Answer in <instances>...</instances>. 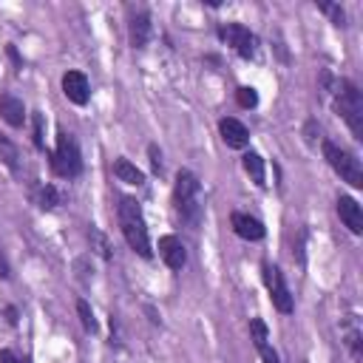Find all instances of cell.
Instances as JSON below:
<instances>
[{"label": "cell", "mask_w": 363, "mask_h": 363, "mask_svg": "<svg viewBox=\"0 0 363 363\" xmlns=\"http://www.w3.org/2000/svg\"><path fill=\"white\" fill-rule=\"evenodd\" d=\"M323 85L332 96V105L335 111L340 113V119L349 125L352 136L357 142H363V94L360 88L352 82V79H343V77H332L329 71H323Z\"/></svg>", "instance_id": "obj_1"}, {"label": "cell", "mask_w": 363, "mask_h": 363, "mask_svg": "<svg viewBox=\"0 0 363 363\" xmlns=\"http://www.w3.org/2000/svg\"><path fill=\"white\" fill-rule=\"evenodd\" d=\"M173 207H176L179 218L187 227L199 230L201 216H204V196H201L199 176L193 170H187V167H182L176 173V182H173Z\"/></svg>", "instance_id": "obj_2"}, {"label": "cell", "mask_w": 363, "mask_h": 363, "mask_svg": "<svg viewBox=\"0 0 363 363\" xmlns=\"http://www.w3.org/2000/svg\"><path fill=\"white\" fill-rule=\"evenodd\" d=\"M116 218H119V227H122V235L128 241V247L142 255V258H150L153 250H150V238H147V224H145V216H142V207L136 199L130 196H122L119 204H116Z\"/></svg>", "instance_id": "obj_3"}, {"label": "cell", "mask_w": 363, "mask_h": 363, "mask_svg": "<svg viewBox=\"0 0 363 363\" xmlns=\"http://www.w3.org/2000/svg\"><path fill=\"white\" fill-rule=\"evenodd\" d=\"M320 147H323V159L329 162V167H332L346 184H352L354 190H360V187H363V167H360V159L352 156L346 147L335 145L332 139H323Z\"/></svg>", "instance_id": "obj_4"}, {"label": "cell", "mask_w": 363, "mask_h": 363, "mask_svg": "<svg viewBox=\"0 0 363 363\" xmlns=\"http://www.w3.org/2000/svg\"><path fill=\"white\" fill-rule=\"evenodd\" d=\"M51 170L62 179H74L82 173V153H79L77 139L68 130L57 133V147L51 150Z\"/></svg>", "instance_id": "obj_5"}, {"label": "cell", "mask_w": 363, "mask_h": 363, "mask_svg": "<svg viewBox=\"0 0 363 363\" xmlns=\"http://www.w3.org/2000/svg\"><path fill=\"white\" fill-rule=\"evenodd\" d=\"M261 278H264V286H267V292H269L272 306H275L281 315H289V312L295 309V301H292V292H289V286H286V281H284V272H281L275 264L264 261V264H261Z\"/></svg>", "instance_id": "obj_6"}, {"label": "cell", "mask_w": 363, "mask_h": 363, "mask_svg": "<svg viewBox=\"0 0 363 363\" xmlns=\"http://www.w3.org/2000/svg\"><path fill=\"white\" fill-rule=\"evenodd\" d=\"M218 40L227 43L241 60H255V54H258V37L247 26H241V23L218 26Z\"/></svg>", "instance_id": "obj_7"}, {"label": "cell", "mask_w": 363, "mask_h": 363, "mask_svg": "<svg viewBox=\"0 0 363 363\" xmlns=\"http://www.w3.org/2000/svg\"><path fill=\"white\" fill-rule=\"evenodd\" d=\"M153 26H150V14L145 9H130L128 14V40L133 48H145L150 43Z\"/></svg>", "instance_id": "obj_8"}, {"label": "cell", "mask_w": 363, "mask_h": 363, "mask_svg": "<svg viewBox=\"0 0 363 363\" xmlns=\"http://www.w3.org/2000/svg\"><path fill=\"white\" fill-rule=\"evenodd\" d=\"M62 94L68 102L74 105H88L91 99V85H88V77L82 71H65L62 74Z\"/></svg>", "instance_id": "obj_9"}, {"label": "cell", "mask_w": 363, "mask_h": 363, "mask_svg": "<svg viewBox=\"0 0 363 363\" xmlns=\"http://www.w3.org/2000/svg\"><path fill=\"white\" fill-rule=\"evenodd\" d=\"M230 227H233V233L238 235V238H244V241H261L264 238V224L255 218V216H250V213H241V210H235L233 216H230Z\"/></svg>", "instance_id": "obj_10"}, {"label": "cell", "mask_w": 363, "mask_h": 363, "mask_svg": "<svg viewBox=\"0 0 363 363\" xmlns=\"http://www.w3.org/2000/svg\"><path fill=\"white\" fill-rule=\"evenodd\" d=\"M218 133H221V139L227 142V147H247L250 145V130H247V125L244 122H238L235 116H224V119H218Z\"/></svg>", "instance_id": "obj_11"}, {"label": "cell", "mask_w": 363, "mask_h": 363, "mask_svg": "<svg viewBox=\"0 0 363 363\" xmlns=\"http://www.w3.org/2000/svg\"><path fill=\"white\" fill-rule=\"evenodd\" d=\"M159 258L170 267V269H182L187 264V250L182 244V238L176 235H162L159 238Z\"/></svg>", "instance_id": "obj_12"}, {"label": "cell", "mask_w": 363, "mask_h": 363, "mask_svg": "<svg viewBox=\"0 0 363 363\" xmlns=\"http://www.w3.org/2000/svg\"><path fill=\"white\" fill-rule=\"evenodd\" d=\"M337 216L349 227V233H354V235L363 233V210L352 196H337Z\"/></svg>", "instance_id": "obj_13"}, {"label": "cell", "mask_w": 363, "mask_h": 363, "mask_svg": "<svg viewBox=\"0 0 363 363\" xmlns=\"http://www.w3.org/2000/svg\"><path fill=\"white\" fill-rule=\"evenodd\" d=\"M0 116H3L6 125L23 128L26 125V105H23V99H17L14 94H0Z\"/></svg>", "instance_id": "obj_14"}, {"label": "cell", "mask_w": 363, "mask_h": 363, "mask_svg": "<svg viewBox=\"0 0 363 363\" xmlns=\"http://www.w3.org/2000/svg\"><path fill=\"white\" fill-rule=\"evenodd\" d=\"M241 167H244V173L252 179V184H258V187H264V184H267V164H264L261 153L247 150V153L241 156Z\"/></svg>", "instance_id": "obj_15"}, {"label": "cell", "mask_w": 363, "mask_h": 363, "mask_svg": "<svg viewBox=\"0 0 363 363\" xmlns=\"http://www.w3.org/2000/svg\"><path fill=\"white\" fill-rule=\"evenodd\" d=\"M113 176L119 179V182H125V184H136V187H142L145 184V173L133 164V162H128V159H113Z\"/></svg>", "instance_id": "obj_16"}, {"label": "cell", "mask_w": 363, "mask_h": 363, "mask_svg": "<svg viewBox=\"0 0 363 363\" xmlns=\"http://www.w3.org/2000/svg\"><path fill=\"white\" fill-rule=\"evenodd\" d=\"M0 162H3V164H6L11 173H17V176L23 173V159H20V150H17V147H14V142H11L9 136H3V133H0Z\"/></svg>", "instance_id": "obj_17"}, {"label": "cell", "mask_w": 363, "mask_h": 363, "mask_svg": "<svg viewBox=\"0 0 363 363\" xmlns=\"http://www.w3.org/2000/svg\"><path fill=\"white\" fill-rule=\"evenodd\" d=\"M60 201H62V199H60V190H57L54 184H40L37 193H34V204H37L40 210H45V213L57 210Z\"/></svg>", "instance_id": "obj_18"}, {"label": "cell", "mask_w": 363, "mask_h": 363, "mask_svg": "<svg viewBox=\"0 0 363 363\" xmlns=\"http://www.w3.org/2000/svg\"><path fill=\"white\" fill-rule=\"evenodd\" d=\"M31 139H34V147L37 150H45V116L40 111L31 113Z\"/></svg>", "instance_id": "obj_19"}, {"label": "cell", "mask_w": 363, "mask_h": 363, "mask_svg": "<svg viewBox=\"0 0 363 363\" xmlns=\"http://www.w3.org/2000/svg\"><path fill=\"white\" fill-rule=\"evenodd\" d=\"M77 312H79L82 329H85L88 335H94V332H96V318H94V309L88 306V301H85V298H79V301H77Z\"/></svg>", "instance_id": "obj_20"}, {"label": "cell", "mask_w": 363, "mask_h": 363, "mask_svg": "<svg viewBox=\"0 0 363 363\" xmlns=\"http://www.w3.org/2000/svg\"><path fill=\"white\" fill-rule=\"evenodd\" d=\"M235 102H238L241 108H247V111H250V108H255V105H258V91H255L252 85H241V88L235 91Z\"/></svg>", "instance_id": "obj_21"}, {"label": "cell", "mask_w": 363, "mask_h": 363, "mask_svg": "<svg viewBox=\"0 0 363 363\" xmlns=\"http://www.w3.org/2000/svg\"><path fill=\"white\" fill-rule=\"evenodd\" d=\"M250 335H252L255 349L264 346V343H269V332H267V323H264L261 318H252V320H250Z\"/></svg>", "instance_id": "obj_22"}, {"label": "cell", "mask_w": 363, "mask_h": 363, "mask_svg": "<svg viewBox=\"0 0 363 363\" xmlns=\"http://www.w3.org/2000/svg\"><path fill=\"white\" fill-rule=\"evenodd\" d=\"M88 238H91V244H94V250L102 255V258H111V244H108V238L96 230V227H88Z\"/></svg>", "instance_id": "obj_23"}, {"label": "cell", "mask_w": 363, "mask_h": 363, "mask_svg": "<svg viewBox=\"0 0 363 363\" xmlns=\"http://www.w3.org/2000/svg\"><path fill=\"white\" fill-rule=\"evenodd\" d=\"M320 11H326L332 20H335V26H346V11L340 9V6H335V3H315Z\"/></svg>", "instance_id": "obj_24"}, {"label": "cell", "mask_w": 363, "mask_h": 363, "mask_svg": "<svg viewBox=\"0 0 363 363\" xmlns=\"http://www.w3.org/2000/svg\"><path fill=\"white\" fill-rule=\"evenodd\" d=\"M346 346L352 349V357H354V360H360V357H363V352H360V332H357V326H352V329L346 332Z\"/></svg>", "instance_id": "obj_25"}, {"label": "cell", "mask_w": 363, "mask_h": 363, "mask_svg": "<svg viewBox=\"0 0 363 363\" xmlns=\"http://www.w3.org/2000/svg\"><path fill=\"white\" fill-rule=\"evenodd\" d=\"M147 156H150V167L153 173H162V150L156 145H147Z\"/></svg>", "instance_id": "obj_26"}, {"label": "cell", "mask_w": 363, "mask_h": 363, "mask_svg": "<svg viewBox=\"0 0 363 363\" xmlns=\"http://www.w3.org/2000/svg\"><path fill=\"white\" fill-rule=\"evenodd\" d=\"M258 354H261V360L264 363H281V357H278V352L269 346V343H264V346H258Z\"/></svg>", "instance_id": "obj_27"}, {"label": "cell", "mask_w": 363, "mask_h": 363, "mask_svg": "<svg viewBox=\"0 0 363 363\" xmlns=\"http://www.w3.org/2000/svg\"><path fill=\"white\" fill-rule=\"evenodd\" d=\"M6 54H9V60L14 62V71H20V68H23V60H20L17 48H14V45H6Z\"/></svg>", "instance_id": "obj_28"}, {"label": "cell", "mask_w": 363, "mask_h": 363, "mask_svg": "<svg viewBox=\"0 0 363 363\" xmlns=\"http://www.w3.org/2000/svg\"><path fill=\"white\" fill-rule=\"evenodd\" d=\"M0 363H26V360H20L11 349H3V352H0Z\"/></svg>", "instance_id": "obj_29"}, {"label": "cell", "mask_w": 363, "mask_h": 363, "mask_svg": "<svg viewBox=\"0 0 363 363\" xmlns=\"http://www.w3.org/2000/svg\"><path fill=\"white\" fill-rule=\"evenodd\" d=\"M0 278H11V264L3 252H0Z\"/></svg>", "instance_id": "obj_30"}, {"label": "cell", "mask_w": 363, "mask_h": 363, "mask_svg": "<svg viewBox=\"0 0 363 363\" xmlns=\"http://www.w3.org/2000/svg\"><path fill=\"white\" fill-rule=\"evenodd\" d=\"M6 318H9V323H17V309L14 306H6Z\"/></svg>", "instance_id": "obj_31"}]
</instances>
